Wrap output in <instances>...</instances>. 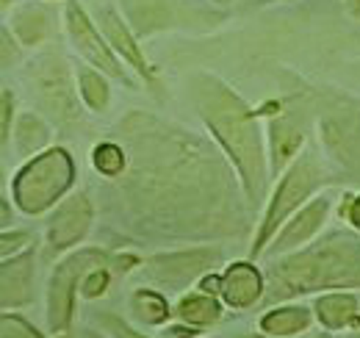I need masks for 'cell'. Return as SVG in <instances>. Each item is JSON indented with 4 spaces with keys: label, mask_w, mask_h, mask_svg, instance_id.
<instances>
[{
    "label": "cell",
    "mask_w": 360,
    "mask_h": 338,
    "mask_svg": "<svg viewBox=\"0 0 360 338\" xmlns=\"http://www.w3.org/2000/svg\"><path fill=\"white\" fill-rule=\"evenodd\" d=\"M134 172L128 180L136 206L167 233L222 236L241 225L236 169L197 136L147 117L125 120Z\"/></svg>",
    "instance_id": "cell-1"
},
{
    "label": "cell",
    "mask_w": 360,
    "mask_h": 338,
    "mask_svg": "<svg viewBox=\"0 0 360 338\" xmlns=\"http://www.w3.org/2000/svg\"><path fill=\"white\" fill-rule=\"evenodd\" d=\"M194 97L208 133L219 142L230 167L238 172L244 194L250 197V203H258L269 175L258 117L230 86L211 75H197Z\"/></svg>",
    "instance_id": "cell-2"
},
{
    "label": "cell",
    "mask_w": 360,
    "mask_h": 338,
    "mask_svg": "<svg viewBox=\"0 0 360 338\" xmlns=\"http://www.w3.org/2000/svg\"><path fill=\"white\" fill-rule=\"evenodd\" d=\"M271 299L316 294L327 289H360V239L330 236L283 255L269 269Z\"/></svg>",
    "instance_id": "cell-3"
},
{
    "label": "cell",
    "mask_w": 360,
    "mask_h": 338,
    "mask_svg": "<svg viewBox=\"0 0 360 338\" xmlns=\"http://www.w3.org/2000/svg\"><path fill=\"white\" fill-rule=\"evenodd\" d=\"M75 164L64 147H53L34 156L22 169H17L11 180V200L28 216L45 213L53 208L72 186Z\"/></svg>",
    "instance_id": "cell-4"
},
{
    "label": "cell",
    "mask_w": 360,
    "mask_h": 338,
    "mask_svg": "<svg viewBox=\"0 0 360 338\" xmlns=\"http://www.w3.org/2000/svg\"><path fill=\"white\" fill-rule=\"evenodd\" d=\"M321 167L316 164V158L311 153H300V158L285 169L280 186L274 189L269 200V208L261 219L255 244H252V255L266 253V247L271 244V239L277 236V230L305 206V200H314V192L321 183Z\"/></svg>",
    "instance_id": "cell-5"
},
{
    "label": "cell",
    "mask_w": 360,
    "mask_h": 338,
    "mask_svg": "<svg viewBox=\"0 0 360 338\" xmlns=\"http://www.w3.org/2000/svg\"><path fill=\"white\" fill-rule=\"evenodd\" d=\"M114 266V255L103 253L97 247H84L67 255L50 275V286H47V327L53 338L64 336L70 330L72 322V308H75V294L78 286L84 280V275L91 272L94 266Z\"/></svg>",
    "instance_id": "cell-6"
},
{
    "label": "cell",
    "mask_w": 360,
    "mask_h": 338,
    "mask_svg": "<svg viewBox=\"0 0 360 338\" xmlns=\"http://www.w3.org/2000/svg\"><path fill=\"white\" fill-rule=\"evenodd\" d=\"M219 247H191V250H172V253L153 255L141 269L139 277L150 280L153 286H164L172 292L188 289L194 280H202L214 272V266L222 263Z\"/></svg>",
    "instance_id": "cell-7"
},
{
    "label": "cell",
    "mask_w": 360,
    "mask_h": 338,
    "mask_svg": "<svg viewBox=\"0 0 360 338\" xmlns=\"http://www.w3.org/2000/svg\"><path fill=\"white\" fill-rule=\"evenodd\" d=\"M31 86H34L39 103L56 120L75 123L81 117L78 97H75L72 78H70V70H67L64 58L50 53V56H42L39 61H34L31 64Z\"/></svg>",
    "instance_id": "cell-8"
},
{
    "label": "cell",
    "mask_w": 360,
    "mask_h": 338,
    "mask_svg": "<svg viewBox=\"0 0 360 338\" xmlns=\"http://www.w3.org/2000/svg\"><path fill=\"white\" fill-rule=\"evenodd\" d=\"M64 20H67V34L75 44V50L91 61L97 70H103L105 75L111 78H120V81H128V75L122 73L120 67V58L114 56V50L105 44V37H100V28H94V23L89 20V14L84 11V6L78 0H70L67 3V11H64Z\"/></svg>",
    "instance_id": "cell-9"
},
{
    "label": "cell",
    "mask_w": 360,
    "mask_h": 338,
    "mask_svg": "<svg viewBox=\"0 0 360 338\" xmlns=\"http://www.w3.org/2000/svg\"><path fill=\"white\" fill-rule=\"evenodd\" d=\"M94 208L86 194H72L61 200V206L47 219V244L53 253H67L78 247L91 230Z\"/></svg>",
    "instance_id": "cell-10"
},
{
    "label": "cell",
    "mask_w": 360,
    "mask_h": 338,
    "mask_svg": "<svg viewBox=\"0 0 360 338\" xmlns=\"http://www.w3.org/2000/svg\"><path fill=\"white\" fill-rule=\"evenodd\" d=\"M330 208H333L330 197H314L311 203H305L300 211L294 213V216L277 230V236L271 239L266 253L288 255V253H294V250L308 247L316 239V233L324 227V222H327V216H330Z\"/></svg>",
    "instance_id": "cell-11"
},
{
    "label": "cell",
    "mask_w": 360,
    "mask_h": 338,
    "mask_svg": "<svg viewBox=\"0 0 360 338\" xmlns=\"http://www.w3.org/2000/svg\"><path fill=\"white\" fill-rule=\"evenodd\" d=\"M94 17H97V25H100V34L105 37V42L111 44V50L120 53V58L128 61V67H134L136 73L150 84L153 81V70H150L141 47L136 44L131 28L122 23V17L111 6H97L94 8Z\"/></svg>",
    "instance_id": "cell-12"
},
{
    "label": "cell",
    "mask_w": 360,
    "mask_h": 338,
    "mask_svg": "<svg viewBox=\"0 0 360 338\" xmlns=\"http://www.w3.org/2000/svg\"><path fill=\"white\" fill-rule=\"evenodd\" d=\"M34 263H37L34 247L3 261V269H0V277H3V311L22 308V305L34 302V277H37V266Z\"/></svg>",
    "instance_id": "cell-13"
},
{
    "label": "cell",
    "mask_w": 360,
    "mask_h": 338,
    "mask_svg": "<svg viewBox=\"0 0 360 338\" xmlns=\"http://www.w3.org/2000/svg\"><path fill=\"white\" fill-rule=\"evenodd\" d=\"M264 289H266V280H264L261 269L247 263V261H236V263L227 266L225 275H222L219 294H222V299L230 308L247 311L264 296Z\"/></svg>",
    "instance_id": "cell-14"
},
{
    "label": "cell",
    "mask_w": 360,
    "mask_h": 338,
    "mask_svg": "<svg viewBox=\"0 0 360 338\" xmlns=\"http://www.w3.org/2000/svg\"><path fill=\"white\" fill-rule=\"evenodd\" d=\"M314 313H316V322L324 330H330V333H341V330L360 327L358 296L349 294V292H327V294L316 296Z\"/></svg>",
    "instance_id": "cell-15"
},
{
    "label": "cell",
    "mask_w": 360,
    "mask_h": 338,
    "mask_svg": "<svg viewBox=\"0 0 360 338\" xmlns=\"http://www.w3.org/2000/svg\"><path fill=\"white\" fill-rule=\"evenodd\" d=\"M128 23L136 34L147 37L161 28H169L175 20V6L172 0H122Z\"/></svg>",
    "instance_id": "cell-16"
},
{
    "label": "cell",
    "mask_w": 360,
    "mask_h": 338,
    "mask_svg": "<svg viewBox=\"0 0 360 338\" xmlns=\"http://www.w3.org/2000/svg\"><path fill=\"white\" fill-rule=\"evenodd\" d=\"M314 308L305 305H277L261 316V333L274 338H294L314 325Z\"/></svg>",
    "instance_id": "cell-17"
},
{
    "label": "cell",
    "mask_w": 360,
    "mask_h": 338,
    "mask_svg": "<svg viewBox=\"0 0 360 338\" xmlns=\"http://www.w3.org/2000/svg\"><path fill=\"white\" fill-rule=\"evenodd\" d=\"M11 31L25 47L45 42L53 31V14L45 6H22L14 17H11Z\"/></svg>",
    "instance_id": "cell-18"
},
{
    "label": "cell",
    "mask_w": 360,
    "mask_h": 338,
    "mask_svg": "<svg viewBox=\"0 0 360 338\" xmlns=\"http://www.w3.org/2000/svg\"><path fill=\"white\" fill-rule=\"evenodd\" d=\"M175 313L188 327H211L222 319V302L217 299V294L194 292V294H186L180 299Z\"/></svg>",
    "instance_id": "cell-19"
},
{
    "label": "cell",
    "mask_w": 360,
    "mask_h": 338,
    "mask_svg": "<svg viewBox=\"0 0 360 338\" xmlns=\"http://www.w3.org/2000/svg\"><path fill=\"white\" fill-rule=\"evenodd\" d=\"M269 139H271V175H277L291 156H297V150L302 144V133L291 125L285 117H277V120H271L269 125Z\"/></svg>",
    "instance_id": "cell-20"
},
{
    "label": "cell",
    "mask_w": 360,
    "mask_h": 338,
    "mask_svg": "<svg viewBox=\"0 0 360 338\" xmlns=\"http://www.w3.org/2000/svg\"><path fill=\"white\" fill-rule=\"evenodd\" d=\"M131 311H134V316L141 325H150V327L164 325L169 319V313H172L167 296L161 294V292H153V289H139V292H134V296H131Z\"/></svg>",
    "instance_id": "cell-21"
},
{
    "label": "cell",
    "mask_w": 360,
    "mask_h": 338,
    "mask_svg": "<svg viewBox=\"0 0 360 338\" xmlns=\"http://www.w3.org/2000/svg\"><path fill=\"white\" fill-rule=\"evenodd\" d=\"M11 133H14L17 150H20L22 156L39 153L47 142H50V130H47V125L37 114H22V117L17 120V125H14Z\"/></svg>",
    "instance_id": "cell-22"
},
{
    "label": "cell",
    "mask_w": 360,
    "mask_h": 338,
    "mask_svg": "<svg viewBox=\"0 0 360 338\" xmlns=\"http://www.w3.org/2000/svg\"><path fill=\"white\" fill-rule=\"evenodd\" d=\"M78 94L81 100L89 106L91 111H105L108 108V100H111V92H108V81L91 70V67H81L78 70Z\"/></svg>",
    "instance_id": "cell-23"
},
{
    "label": "cell",
    "mask_w": 360,
    "mask_h": 338,
    "mask_svg": "<svg viewBox=\"0 0 360 338\" xmlns=\"http://www.w3.org/2000/svg\"><path fill=\"white\" fill-rule=\"evenodd\" d=\"M91 164L103 177H122L128 169V150L117 142H100L91 150Z\"/></svg>",
    "instance_id": "cell-24"
},
{
    "label": "cell",
    "mask_w": 360,
    "mask_h": 338,
    "mask_svg": "<svg viewBox=\"0 0 360 338\" xmlns=\"http://www.w3.org/2000/svg\"><path fill=\"white\" fill-rule=\"evenodd\" d=\"M0 338H45L31 322H25L22 316H14L8 311H3L0 319Z\"/></svg>",
    "instance_id": "cell-25"
},
{
    "label": "cell",
    "mask_w": 360,
    "mask_h": 338,
    "mask_svg": "<svg viewBox=\"0 0 360 338\" xmlns=\"http://www.w3.org/2000/svg\"><path fill=\"white\" fill-rule=\"evenodd\" d=\"M108 280H111L108 269H105V266H94L91 272L84 275V280H81V286H78V294L84 296V299H97V296L105 294Z\"/></svg>",
    "instance_id": "cell-26"
},
{
    "label": "cell",
    "mask_w": 360,
    "mask_h": 338,
    "mask_svg": "<svg viewBox=\"0 0 360 338\" xmlns=\"http://www.w3.org/2000/svg\"><path fill=\"white\" fill-rule=\"evenodd\" d=\"M97 322L105 327V333L111 338H150L144 336V333H139L136 327H131L125 319L114 316V313H97Z\"/></svg>",
    "instance_id": "cell-27"
},
{
    "label": "cell",
    "mask_w": 360,
    "mask_h": 338,
    "mask_svg": "<svg viewBox=\"0 0 360 338\" xmlns=\"http://www.w3.org/2000/svg\"><path fill=\"white\" fill-rule=\"evenodd\" d=\"M25 250H31V233H25V230H17V233L6 230V233H3V244H0V255H3V261H6V258H14V255H20V253H25Z\"/></svg>",
    "instance_id": "cell-28"
},
{
    "label": "cell",
    "mask_w": 360,
    "mask_h": 338,
    "mask_svg": "<svg viewBox=\"0 0 360 338\" xmlns=\"http://www.w3.org/2000/svg\"><path fill=\"white\" fill-rule=\"evenodd\" d=\"M11 117H14V97L8 89H3V142L11 136Z\"/></svg>",
    "instance_id": "cell-29"
},
{
    "label": "cell",
    "mask_w": 360,
    "mask_h": 338,
    "mask_svg": "<svg viewBox=\"0 0 360 338\" xmlns=\"http://www.w3.org/2000/svg\"><path fill=\"white\" fill-rule=\"evenodd\" d=\"M344 216L349 219V225L360 233V194L347 197V203H344Z\"/></svg>",
    "instance_id": "cell-30"
},
{
    "label": "cell",
    "mask_w": 360,
    "mask_h": 338,
    "mask_svg": "<svg viewBox=\"0 0 360 338\" xmlns=\"http://www.w3.org/2000/svg\"><path fill=\"white\" fill-rule=\"evenodd\" d=\"M3 64L6 67L11 64V34H8V28L3 31Z\"/></svg>",
    "instance_id": "cell-31"
},
{
    "label": "cell",
    "mask_w": 360,
    "mask_h": 338,
    "mask_svg": "<svg viewBox=\"0 0 360 338\" xmlns=\"http://www.w3.org/2000/svg\"><path fill=\"white\" fill-rule=\"evenodd\" d=\"M78 338H111V336H103V333H97V330H89V327H86V330H81V336Z\"/></svg>",
    "instance_id": "cell-32"
},
{
    "label": "cell",
    "mask_w": 360,
    "mask_h": 338,
    "mask_svg": "<svg viewBox=\"0 0 360 338\" xmlns=\"http://www.w3.org/2000/svg\"><path fill=\"white\" fill-rule=\"evenodd\" d=\"M347 8H349L355 17H360V0H347Z\"/></svg>",
    "instance_id": "cell-33"
},
{
    "label": "cell",
    "mask_w": 360,
    "mask_h": 338,
    "mask_svg": "<svg viewBox=\"0 0 360 338\" xmlns=\"http://www.w3.org/2000/svg\"><path fill=\"white\" fill-rule=\"evenodd\" d=\"M241 338H274V336H266V333H264V336H241Z\"/></svg>",
    "instance_id": "cell-34"
},
{
    "label": "cell",
    "mask_w": 360,
    "mask_h": 338,
    "mask_svg": "<svg viewBox=\"0 0 360 338\" xmlns=\"http://www.w3.org/2000/svg\"><path fill=\"white\" fill-rule=\"evenodd\" d=\"M214 3H219V6H227V3H233V0H214Z\"/></svg>",
    "instance_id": "cell-35"
},
{
    "label": "cell",
    "mask_w": 360,
    "mask_h": 338,
    "mask_svg": "<svg viewBox=\"0 0 360 338\" xmlns=\"http://www.w3.org/2000/svg\"><path fill=\"white\" fill-rule=\"evenodd\" d=\"M347 338H360V330H355V333H352V336H347Z\"/></svg>",
    "instance_id": "cell-36"
},
{
    "label": "cell",
    "mask_w": 360,
    "mask_h": 338,
    "mask_svg": "<svg viewBox=\"0 0 360 338\" xmlns=\"http://www.w3.org/2000/svg\"><path fill=\"white\" fill-rule=\"evenodd\" d=\"M56 338H64V336H56Z\"/></svg>",
    "instance_id": "cell-37"
}]
</instances>
